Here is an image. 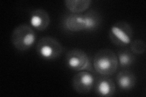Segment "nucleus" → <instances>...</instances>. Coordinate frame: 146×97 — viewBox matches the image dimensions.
Instances as JSON below:
<instances>
[{"label":"nucleus","mask_w":146,"mask_h":97,"mask_svg":"<svg viewBox=\"0 0 146 97\" xmlns=\"http://www.w3.org/2000/svg\"><path fill=\"white\" fill-rule=\"evenodd\" d=\"M101 22V18L98 12L88 11L84 14L70 13L63 18L62 27L70 32L93 31L97 29Z\"/></svg>","instance_id":"f257e3e1"},{"label":"nucleus","mask_w":146,"mask_h":97,"mask_svg":"<svg viewBox=\"0 0 146 97\" xmlns=\"http://www.w3.org/2000/svg\"><path fill=\"white\" fill-rule=\"evenodd\" d=\"M93 69L102 76H110L119 67L116 54L109 49H100L96 53L93 58Z\"/></svg>","instance_id":"f03ea898"},{"label":"nucleus","mask_w":146,"mask_h":97,"mask_svg":"<svg viewBox=\"0 0 146 97\" xmlns=\"http://www.w3.org/2000/svg\"><path fill=\"white\" fill-rule=\"evenodd\" d=\"M36 39L33 28L26 24H21L13 30L11 34V42L18 51L25 52L33 47Z\"/></svg>","instance_id":"7ed1b4c3"},{"label":"nucleus","mask_w":146,"mask_h":97,"mask_svg":"<svg viewBox=\"0 0 146 97\" xmlns=\"http://www.w3.org/2000/svg\"><path fill=\"white\" fill-rule=\"evenodd\" d=\"M108 36L111 42L119 47H125L131 42L133 30L129 23L125 21L116 22L111 26Z\"/></svg>","instance_id":"20e7f679"},{"label":"nucleus","mask_w":146,"mask_h":97,"mask_svg":"<svg viewBox=\"0 0 146 97\" xmlns=\"http://www.w3.org/2000/svg\"><path fill=\"white\" fill-rule=\"evenodd\" d=\"M63 50L61 43L51 36L41 38L36 46L38 56L45 60H54L60 56Z\"/></svg>","instance_id":"39448f33"},{"label":"nucleus","mask_w":146,"mask_h":97,"mask_svg":"<svg viewBox=\"0 0 146 97\" xmlns=\"http://www.w3.org/2000/svg\"><path fill=\"white\" fill-rule=\"evenodd\" d=\"M65 63L68 68L74 71H94L87 53L79 49H71L66 53Z\"/></svg>","instance_id":"423d86ee"},{"label":"nucleus","mask_w":146,"mask_h":97,"mask_svg":"<svg viewBox=\"0 0 146 97\" xmlns=\"http://www.w3.org/2000/svg\"><path fill=\"white\" fill-rule=\"evenodd\" d=\"M95 81V77L92 73L88 71H80L73 77L72 86L78 94H87L93 89Z\"/></svg>","instance_id":"0eeeda50"},{"label":"nucleus","mask_w":146,"mask_h":97,"mask_svg":"<svg viewBox=\"0 0 146 97\" xmlns=\"http://www.w3.org/2000/svg\"><path fill=\"white\" fill-rule=\"evenodd\" d=\"M51 19L49 13L42 9H36L32 11L29 15V23L33 28L43 31L48 28Z\"/></svg>","instance_id":"6e6552de"},{"label":"nucleus","mask_w":146,"mask_h":97,"mask_svg":"<svg viewBox=\"0 0 146 97\" xmlns=\"http://www.w3.org/2000/svg\"><path fill=\"white\" fill-rule=\"evenodd\" d=\"M94 91L98 96L110 97L115 95L116 92V84L108 76H102L96 80Z\"/></svg>","instance_id":"1a4fd4ad"},{"label":"nucleus","mask_w":146,"mask_h":97,"mask_svg":"<svg viewBox=\"0 0 146 97\" xmlns=\"http://www.w3.org/2000/svg\"><path fill=\"white\" fill-rule=\"evenodd\" d=\"M116 82L121 90L130 91L134 88L136 84V77L131 71L122 70L117 74Z\"/></svg>","instance_id":"9d476101"},{"label":"nucleus","mask_w":146,"mask_h":97,"mask_svg":"<svg viewBox=\"0 0 146 97\" xmlns=\"http://www.w3.org/2000/svg\"><path fill=\"white\" fill-rule=\"evenodd\" d=\"M92 1L91 0H65V6L71 13L80 14L90 8Z\"/></svg>","instance_id":"9b49d317"},{"label":"nucleus","mask_w":146,"mask_h":97,"mask_svg":"<svg viewBox=\"0 0 146 97\" xmlns=\"http://www.w3.org/2000/svg\"><path fill=\"white\" fill-rule=\"evenodd\" d=\"M117 57L119 67L128 68L133 65L135 61V57L130 50L127 49L119 50L117 51Z\"/></svg>","instance_id":"f8f14e48"},{"label":"nucleus","mask_w":146,"mask_h":97,"mask_svg":"<svg viewBox=\"0 0 146 97\" xmlns=\"http://www.w3.org/2000/svg\"><path fill=\"white\" fill-rule=\"evenodd\" d=\"M130 51L134 55H143L146 49L144 41L140 39L132 40L130 44Z\"/></svg>","instance_id":"ddd939ff"}]
</instances>
